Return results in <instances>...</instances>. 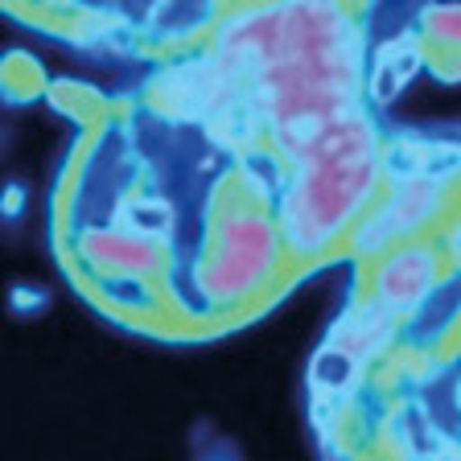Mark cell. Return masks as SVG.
Wrapping results in <instances>:
<instances>
[{
    "label": "cell",
    "instance_id": "cell-1",
    "mask_svg": "<svg viewBox=\"0 0 461 461\" xmlns=\"http://www.w3.org/2000/svg\"><path fill=\"white\" fill-rule=\"evenodd\" d=\"M293 157L301 169L285 194V235L297 251H317L371 202L384 157L375 128L358 112L330 120Z\"/></svg>",
    "mask_w": 461,
    "mask_h": 461
},
{
    "label": "cell",
    "instance_id": "cell-2",
    "mask_svg": "<svg viewBox=\"0 0 461 461\" xmlns=\"http://www.w3.org/2000/svg\"><path fill=\"white\" fill-rule=\"evenodd\" d=\"M272 264H276V230H272V222L259 219V214H235L222 227L214 259L202 268L198 285L214 301H235L268 276Z\"/></svg>",
    "mask_w": 461,
    "mask_h": 461
},
{
    "label": "cell",
    "instance_id": "cell-3",
    "mask_svg": "<svg viewBox=\"0 0 461 461\" xmlns=\"http://www.w3.org/2000/svg\"><path fill=\"white\" fill-rule=\"evenodd\" d=\"M441 202H445V182L420 177V173H403L400 182H395V190L387 194L384 206L358 227V235H355L358 251H379L392 240L412 235L416 227H424L437 214Z\"/></svg>",
    "mask_w": 461,
    "mask_h": 461
},
{
    "label": "cell",
    "instance_id": "cell-4",
    "mask_svg": "<svg viewBox=\"0 0 461 461\" xmlns=\"http://www.w3.org/2000/svg\"><path fill=\"white\" fill-rule=\"evenodd\" d=\"M437 280V259L429 248H400L384 268H379V301H384L392 313L400 309H412L424 301V293Z\"/></svg>",
    "mask_w": 461,
    "mask_h": 461
},
{
    "label": "cell",
    "instance_id": "cell-5",
    "mask_svg": "<svg viewBox=\"0 0 461 461\" xmlns=\"http://www.w3.org/2000/svg\"><path fill=\"white\" fill-rule=\"evenodd\" d=\"M392 326H395L392 309H387L384 301H371V305H358L342 317V326L334 330V342L330 346H338L342 355H350L358 363V358L375 355V350L392 338Z\"/></svg>",
    "mask_w": 461,
    "mask_h": 461
},
{
    "label": "cell",
    "instance_id": "cell-6",
    "mask_svg": "<svg viewBox=\"0 0 461 461\" xmlns=\"http://www.w3.org/2000/svg\"><path fill=\"white\" fill-rule=\"evenodd\" d=\"M86 256L95 259V264H107V268H128V272H144L149 264L157 259L153 243L136 240V235H120V230H112V235H104V230H95V235H86Z\"/></svg>",
    "mask_w": 461,
    "mask_h": 461
},
{
    "label": "cell",
    "instance_id": "cell-7",
    "mask_svg": "<svg viewBox=\"0 0 461 461\" xmlns=\"http://www.w3.org/2000/svg\"><path fill=\"white\" fill-rule=\"evenodd\" d=\"M416 62H420V54H416L412 41H392V46L384 50V54H375V95L379 99H392L395 91H400L408 78H412Z\"/></svg>",
    "mask_w": 461,
    "mask_h": 461
},
{
    "label": "cell",
    "instance_id": "cell-8",
    "mask_svg": "<svg viewBox=\"0 0 461 461\" xmlns=\"http://www.w3.org/2000/svg\"><path fill=\"white\" fill-rule=\"evenodd\" d=\"M355 375H358V363L350 355H342L338 346H326V350L313 358V384H321V387L346 392V387L355 384Z\"/></svg>",
    "mask_w": 461,
    "mask_h": 461
},
{
    "label": "cell",
    "instance_id": "cell-9",
    "mask_svg": "<svg viewBox=\"0 0 461 461\" xmlns=\"http://www.w3.org/2000/svg\"><path fill=\"white\" fill-rule=\"evenodd\" d=\"M432 33H441V38H453L461 41V9H437L429 21Z\"/></svg>",
    "mask_w": 461,
    "mask_h": 461
},
{
    "label": "cell",
    "instance_id": "cell-10",
    "mask_svg": "<svg viewBox=\"0 0 461 461\" xmlns=\"http://www.w3.org/2000/svg\"><path fill=\"white\" fill-rule=\"evenodd\" d=\"M453 251L461 256V222H457V230H453Z\"/></svg>",
    "mask_w": 461,
    "mask_h": 461
}]
</instances>
